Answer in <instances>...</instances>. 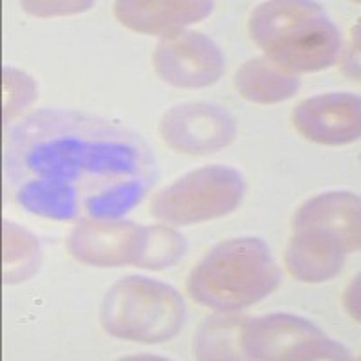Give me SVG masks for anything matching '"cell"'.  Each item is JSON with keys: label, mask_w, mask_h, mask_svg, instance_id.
Wrapping results in <instances>:
<instances>
[{"label": "cell", "mask_w": 361, "mask_h": 361, "mask_svg": "<svg viewBox=\"0 0 361 361\" xmlns=\"http://www.w3.org/2000/svg\"><path fill=\"white\" fill-rule=\"evenodd\" d=\"M147 226L118 219H89L74 226L67 250L78 262L94 267L135 266L141 259Z\"/></svg>", "instance_id": "9"}, {"label": "cell", "mask_w": 361, "mask_h": 361, "mask_svg": "<svg viewBox=\"0 0 361 361\" xmlns=\"http://www.w3.org/2000/svg\"><path fill=\"white\" fill-rule=\"evenodd\" d=\"M22 8L37 17L69 15L92 8V2H22Z\"/></svg>", "instance_id": "19"}, {"label": "cell", "mask_w": 361, "mask_h": 361, "mask_svg": "<svg viewBox=\"0 0 361 361\" xmlns=\"http://www.w3.org/2000/svg\"><path fill=\"white\" fill-rule=\"evenodd\" d=\"M2 87H4V123H8L37 99V83L22 71L4 66Z\"/></svg>", "instance_id": "18"}, {"label": "cell", "mask_w": 361, "mask_h": 361, "mask_svg": "<svg viewBox=\"0 0 361 361\" xmlns=\"http://www.w3.org/2000/svg\"><path fill=\"white\" fill-rule=\"evenodd\" d=\"M235 87L253 103L273 105L296 94L300 80L295 73L279 66L267 56L247 60L235 74Z\"/></svg>", "instance_id": "13"}, {"label": "cell", "mask_w": 361, "mask_h": 361, "mask_svg": "<svg viewBox=\"0 0 361 361\" xmlns=\"http://www.w3.org/2000/svg\"><path fill=\"white\" fill-rule=\"evenodd\" d=\"M246 318H214L202 324L195 336L199 360H244L240 336Z\"/></svg>", "instance_id": "16"}, {"label": "cell", "mask_w": 361, "mask_h": 361, "mask_svg": "<svg viewBox=\"0 0 361 361\" xmlns=\"http://www.w3.org/2000/svg\"><path fill=\"white\" fill-rule=\"evenodd\" d=\"M2 251H4V283H20L29 280L40 266V244L33 233L6 221L2 224Z\"/></svg>", "instance_id": "15"}, {"label": "cell", "mask_w": 361, "mask_h": 361, "mask_svg": "<svg viewBox=\"0 0 361 361\" xmlns=\"http://www.w3.org/2000/svg\"><path fill=\"white\" fill-rule=\"evenodd\" d=\"M343 304L354 320L360 322V275L349 283V288L345 289Z\"/></svg>", "instance_id": "21"}, {"label": "cell", "mask_w": 361, "mask_h": 361, "mask_svg": "<svg viewBox=\"0 0 361 361\" xmlns=\"http://www.w3.org/2000/svg\"><path fill=\"white\" fill-rule=\"evenodd\" d=\"M282 273L269 246L255 237L215 246L193 267L186 288L197 304L235 312L259 304L280 286Z\"/></svg>", "instance_id": "3"}, {"label": "cell", "mask_w": 361, "mask_h": 361, "mask_svg": "<svg viewBox=\"0 0 361 361\" xmlns=\"http://www.w3.org/2000/svg\"><path fill=\"white\" fill-rule=\"evenodd\" d=\"M186 240L180 233L164 226H148L137 267L164 269L179 262L186 253Z\"/></svg>", "instance_id": "17"}, {"label": "cell", "mask_w": 361, "mask_h": 361, "mask_svg": "<svg viewBox=\"0 0 361 361\" xmlns=\"http://www.w3.org/2000/svg\"><path fill=\"white\" fill-rule=\"evenodd\" d=\"M250 35L267 58L291 73H314L340 60L341 37L320 4L271 0L251 13Z\"/></svg>", "instance_id": "2"}, {"label": "cell", "mask_w": 361, "mask_h": 361, "mask_svg": "<svg viewBox=\"0 0 361 361\" xmlns=\"http://www.w3.org/2000/svg\"><path fill=\"white\" fill-rule=\"evenodd\" d=\"M185 302L159 280L127 276L116 282L103 300V329L119 340L137 343L169 341L185 324Z\"/></svg>", "instance_id": "4"}, {"label": "cell", "mask_w": 361, "mask_h": 361, "mask_svg": "<svg viewBox=\"0 0 361 361\" xmlns=\"http://www.w3.org/2000/svg\"><path fill=\"white\" fill-rule=\"evenodd\" d=\"M293 123L309 141L320 145L353 143L361 134V102L353 92H329L300 103Z\"/></svg>", "instance_id": "11"}, {"label": "cell", "mask_w": 361, "mask_h": 361, "mask_svg": "<svg viewBox=\"0 0 361 361\" xmlns=\"http://www.w3.org/2000/svg\"><path fill=\"white\" fill-rule=\"evenodd\" d=\"M159 132L176 152L204 156L228 147L237 135V123L230 112L214 103H183L163 116Z\"/></svg>", "instance_id": "7"}, {"label": "cell", "mask_w": 361, "mask_h": 361, "mask_svg": "<svg viewBox=\"0 0 361 361\" xmlns=\"http://www.w3.org/2000/svg\"><path fill=\"white\" fill-rule=\"evenodd\" d=\"M6 170L17 201L54 221L119 219L156 179L140 135L73 111H44L15 128Z\"/></svg>", "instance_id": "1"}, {"label": "cell", "mask_w": 361, "mask_h": 361, "mask_svg": "<svg viewBox=\"0 0 361 361\" xmlns=\"http://www.w3.org/2000/svg\"><path fill=\"white\" fill-rule=\"evenodd\" d=\"M159 78L179 89H202L214 85L224 73L221 49L202 33L180 31L159 42L154 53Z\"/></svg>", "instance_id": "8"}, {"label": "cell", "mask_w": 361, "mask_h": 361, "mask_svg": "<svg viewBox=\"0 0 361 361\" xmlns=\"http://www.w3.org/2000/svg\"><path fill=\"white\" fill-rule=\"evenodd\" d=\"M360 197L350 192H329L296 209L293 231L307 233L340 247L345 255L360 250Z\"/></svg>", "instance_id": "10"}, {"label": "cell", "mask_w": 361, "mask_h": 361, "mask_svg": "<svg viewBox=\"0 0 361 361\" xmlns=\"http://www.w3.org/2000/svg\"><path fill=\"white\" fill-rule=\"evenodd\" d=\"M244 360L345 361L350 353L322 329L300 316L266 314L246 318L240 336Z\"/></svg>", "instance_id": "6"}, {"label": "cell", "mask_w": 361, "mask_h": 361, "mask_svg": "<svg viewBox=\"0 0 361 361\" xmlns=\"http://www.w3.org/2000/svg\"><path fill=\"white\" fill-rule=\"evenodd\" d=\"M214 11L208 0H173V2H145V0H119L114 15L125 27L135 33L154 37H172L183 27L204 20Z\"/></svg>", "instance_id": "12"}, {"label": "cell", "mask_w": 361, "mask_h": 361, "mask_svg": "<svg viewBox=\"0 0 361 361\" xmlns=\"http://www.w3.org/2000/svg\"><path fill=\"white\" fill-rule=\"evenodd\" d=\"M243 173L231 166H204L161 190L150 212L170 224H199L231 214L244 197Z\"/></svg>", "instance_id": "5"}, {"label": "cell", "mask_w": 361, "mask_h": 361, "mask_svg": "<svg viewBox=\"0 0 361 361\" xmlns=\"http://www.w3.org/2000/svg\"><path fill=\"white\" fill-rule=\"evenodd\" d=\"M345 253L333 244L311 237L307 233H295L286 251V264L295 279L302 282H327L334 279L343 266Z\"/></svg>", "instance_id": "14"}, {"label": "cell", "mask_w": 361, "mask_h": 361, "mask_svg": "<svg viewBox=\"0 0 361 361\" xmlns=\"http://www.w3.org/2000/svg\"><path fill=\"white\" fill-rule=\"evenodd\" d=\"M345 73L354 80L360 78V25H356V29L353 31L349 51L345 58Z\"/></svg>", "instance_id": "20"}]
</instances>
